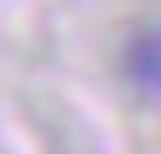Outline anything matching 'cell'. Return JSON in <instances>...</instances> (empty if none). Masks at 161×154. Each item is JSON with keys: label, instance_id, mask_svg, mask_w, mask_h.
I'll return each instance as SVG.
<instances>
[{"label": "cell", "instance_id": "obj_1", "mask_svg": "<svg viewBox=\"0 0 161 154\" xmlns=\"http://www.w3.org/2000/svg\"><path fill=\"white\" fill-rule=\"evenodd\" d=\"M124 80L136 99H161V31H136L124 43Z\"/></svg>", "mask_w": 161, "mask_h": 154}]
</instances>
